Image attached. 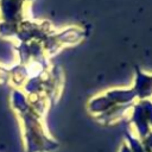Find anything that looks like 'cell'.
Segmentation results:
<instances>
[{"label":"cell","instance_id":"7a4b0ae2","mask_svg":"<svg viewBox=\"0 0 152 152\" xmlns=\"http://www.w3.org/2000/svg\"><path fill=\"white\" fill-rule=\"evenodd\" d=\"M53 34L62 48L75 45L77 43H80L86 36L84 30L78 26H68L59 31H55Z\"/></svg>","mask_w":152,"mask_h":152},{"label":"cell","instance_id":"277c9868","mask_svg":"<svg viewBox=\"0 0 152 152\" xmlns=\"http://www.w3.org/2000/svg\"><path fill=\"white\" fill-rule=\"evenodd\" d=\"M19 30V24L0 20V37L2 38H15Z\"/></svg>","mask_w":152,"mask_h":152},{"label":"cell","instance_id":"5b68a950","mask_svg":"<svg viewBox=\"0 0 152 152\" xmlns=\"http://www.w3.org/2000/svg\"><path fill=\"white\" fill-rule=\"evenodd\" d=\"M0 20H1V14H0Z\"/></svg>","mask_w":152,"mask_h":152},{"label":"cell","instance_id":"3957f363","mask_svg":"<svg viewBox=\"0 0 152 152\" xmlns=\"http://www.w3.org/2000/svg\"><path fill=\"white\" fill-rule=\"evenodd\" d=\"M135 94L140 96H147V94H152V76L146 75L141 72L139 69H137V76H135Z\"/></svg>","mask_w":152,"mask_h":152},{"label":"cell","instance_id":"6da1fadb","mask_svg":"<svg viewBox=\"0 0 152 152\" xmlns=\"http://www.w3.org/2000/svg\"><path fill=\"white\" fill-rule=\"evenodd\" d=\"M31 0H0L1 20L20 24L24 18L25 6Z\"/></svg>","mask_w":152,"mask_h":152}]
</instances>
